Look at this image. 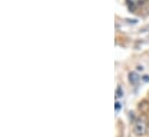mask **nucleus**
Segmentation results:
<instances>
[{
    "mask_svg": "<svg viewBox=\"0 0 149 137\" xmlns=\"http://www.w3.org/2000/svg\"><path fill=\"white\" fill-rule=\"evenodd\" d=\"M120 97H123V89L121 86H118L116 91V98H120Z\"/></svg>",
    "mask_w": 149,
    "mask_h": 137,
    "instance_id": "20e7f679",
    "label": "nucleus"
},
{
    "mask_svg": "<svg viewBox=\"0 0 149 137\" xmlns=\"http://www.w3.org/2000/svg\"><path fill=\"white\" fill-rule=\"evenodd\" d=\"M142 80H143L145 82H149V75H145V76L142 77Z\"/></svg>",
    "mask_w": 149,
    "mask_h": 137,
    "instance_id": "423d86ee",
    "label": "nucleus"
},
{
    "mask_svg": "<svg viewBox=\"0 0 149 137\" xmlns=\"http://www.w3.org/2000/svg\"><path fill=\"white\" fill-rule=\"evenodd\" d=\"M120 107H121V105H120V103H118V102H117V103H116V106H114V108H116V111L118 112V111L120 109Z\"/></svg>",
    "mask_w": 149,
    "mask_h": 137,
    "instance_id": "39448f33",
    "label": "nucleus"
},
{
    "mask_svg": "<svg viewBox=\"0 0 149 137\" xmlns=\"http://www.w3.org/2000/svg\"><path fill=\"white\" fill-rule=\"evenodd\" d=\"M127 1V5L130 7V9H134L136 7H139L141 3H143L146 0H126Z\"/></svg>",
    "mask_w": 149,
    "mask_h": 137,
    "instance_id": "7ed1b4c3",
    "label": "nucleus"
},
{
    "mask_svg": "<svg viewBox=\"0 0 149 137\" xmlns=\"http://www.w3.org/2000/svg\"><path fill=\"white\" fill-rule=\"evenodd\" d=\"M148 130V118L146 115H140L133 123V133L136 136H143Z\"/></svg>",
    "mask_w": 149,
    "mask_h": 137,
    "instance_id": "f257e3e1",
    "label": "nucleus"
},
{
    "mask_svg": "<svg viewBox=\"0 0 149 137\" xmlns=\"http://www.w3.org/2000/svg\"><path fill=\"white\" fill-rule=\"evenodd\" d=\"M128 81H130V83H132V84H138L139 82H140V76L136 74V73H130L128 74Z\"/></svg>",
    "mask_w": 149,
    "mask_h": 137,
    "instance_id": "f03ea898",
    "label": "nucleus"
}]
</instances>
